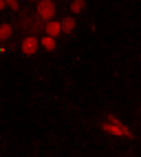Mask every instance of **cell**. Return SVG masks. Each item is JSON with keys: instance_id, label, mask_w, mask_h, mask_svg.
<instances>
[{"instance_id": "obj_5", "label": "cell", "mask_w": 141, "mask_h": 157, "mask_svg": "<svg viewBox=\"0 0 141 157\" xmlns=\"http://www.w3.org/2000/svg\"><path fill=\"white\" fill-rule=\"evenodd\" d=\"M73 29H75V20L70 18V16L64 18V20H62V31H64V33H70Z\"/></svg>"}, {"instance_id": "obj_8", "label": "cell", "mask_w": 141, "mask_h": 157, "mask_svg": "<svg viewBox=\"0 0 141 157\" xmlns=\"http://www.w3.org/2000/svg\"><path fill=\"white\" fill-rule=\"evenodd\" d=\"M42 47H44L46 51H53V49H55V38H49V36H46V38L42 40Z\"/></svg>"}, {"instance_id": "obj_4", "label": "cell", "mask_w": 141, "mask_h": 157, "mask_svg": "<svg viewBox=\"0 0 141 157\" xmlns=\"http://www.w3.org/2000/svg\"><path fill=\"white\" fill-rule=\"evenodd\" d=\"M44 31H46L49 38H55V36L62 33V22H55V20H53V22H46L44 25Z\"/></svg>"}, {"instance_id": "obj_1", "label": "cell", "mask_w": 141, "mask_h": 157, "mask_svg": "<svg viewBox=\"0 0 141 157\" xmlns=\"http://www.w3.org/2000/svg\"><path fill=\"white\" fill-rule=\"evenodd\" d=\"M108 120H110V124H104V131H106V133H110V135H119V137H128V140L135 137V135L121 124V120H117L115 115H108Z\"/></svg>"}, {"instance_id": "obj_9", "label": "cell", "mask_w": 141, "mask_h": 157, "mask_svg": "<svg viewBox=\"0 0 141 157\" xmlns=\"http://www.w3.org/2000/svg\"><path fill=\"white\" fill-rule=\"evenodd\" d=\"M18 7H20V5L16 2V0H9V9H13V11H18Z\"/></svg>"}, {"instance_id": "obj_3", "label": "cell", "mask_w": 141, "mask_h": 157, "mask_svg": "<svg viewBox=\"0 0 141 157\" xmlns=\"http://www.w3.org/2000/svg\"><path fill=\"white\" fill-rule=\"evenodd\" d=\"M35 49H38V38H35V36L24 38V42H22V53L33 56V53H35Z\"/></svg>"}, {"instance_id": "obj_2", "label": "cell", "mask_w": 141, "mask_h": 157, "mask_svg": "<svg viewBox=\"0 0 141 157\" xmlns=\"http://www.w3.org/2000/svg\"><path fill=\"white\" fill-rule=\"evenodd\" d=\"M38 16L46 20V22H53V16H55V5L51 0H40L38 2Z\"/></svg>"}, {"instance_id": "obj_6", "label": "cell", "mask_w": 141, "mask_h": 157, "mask_svg": "<svg viewBox=\"0 0 141 157\" xmlns=\"http://www.w3.org/2000/svg\"><path fill=\"white\" fill-rule=\"evenodd\" d=\"M84 7H86L84 0H73V2H70V11H73V13H79Z\"/></svg>"}, {"instance_id": "obj_7", "label": "cell", "mask_w": 141, "mask_h": 157, "mask_svg": "<svg viewBox=\"0 0 141 157\" xmlns=\"http://www.w3.org/2000/svg\"><path fill=\"white\" fill-rule=\"evenodd\" d=\"M9 36H11V25H2V27H0V40H7Z\"/></svg>"}]
</instances>
